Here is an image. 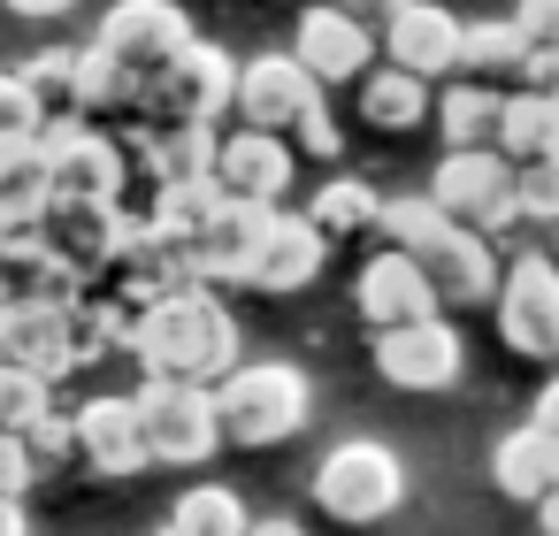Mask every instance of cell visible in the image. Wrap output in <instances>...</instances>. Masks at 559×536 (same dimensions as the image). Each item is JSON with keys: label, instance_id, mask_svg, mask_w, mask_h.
I'll use <instances>...</instances> for the list:
<instances>
[{"label": "cell", "instance_id": "6da1fadb", "mask_svg": "<svg viewBox=\"0 0 559 536\" xmlns=\"http://www.w3.org/2000/svg\"><path fill=\"white\" fill-rule=\"evenodd\" d=\"M131 353H139V368H146V376L207 383V391H215V383L238 368V314H230L215 291L185 284V291L154 299V307L131 322Z\"/></svg>", "mask_w": 559, "mask_h": 536}, {"label": "cell", "instance_id": "7a4b0ae2", "mask_svg": "<svg viewBox=\"0 0 559 536\" xmlns=\"http://www.w3.org/2000/svg\"><path fill=\"white\" fill-rule=\"evenodd\" d=\"M376 230L391 238V253H406V261L429 276L437 307H475V299L498 291V253H490V238L444 223V215L429 207V192H421V200H383Z\"/></svg>", "mask_w": 559, "mask_h": 536}, {"label": "cell", "instance_id": "3957f363", "mask_svg": "<svg viewBox=\"0 0 559 536\" xmlns=\"http://www.w3.org/2000/svg\"><path fill=\"white\" fill-rule=\"evenodd\" d=\"M299 421H307V376L292 360H238L215 383V429H223V444L261 452V444L299 437Z\"/></svg>", "mask_w": 559, "mask_h": 536}, {"label": "cell", "instance_id": "277c9868", "mask_svg": "<svg viewBox=\"0 0 559 536\" xmlns=\"http://www.w3.org/2000/svg\"><path fill=\"white\" fill-rule=\"evenodd\" d=\"M399 498H406V467H399V452L376 444V437H345V444H330L322 467H314V505H322L330 521L368 528V521L399 513Z\"/></svg>", "mask_w": 559, "mask_h": 536}, {"label": "cell", "instance_id": "5b68a950", "mask_svg": "<svg viewBox=\"0 0 559 536\" xmlns=\"http://www.w3.org/2000/svg\"><path fill=\"white\" fill-rule=\"evenodd\" d=\"M429 207H437L444 223L475 230V238H490V230L521 223L513 162H506L498 146H460V154H444V162H437V177H429Z\"/></svg>", "mask_w": 559, "mask_h": 536}, {"label": "cell", "instance_id": "8992f818", "mask_svg": "<svg viewBox=\"0 0 559 536\" xmlns=\"http://www.w3.org/2000/svg\"><path fill=\"white\" fill-rule=\"evenodd\" d=\"M123 78H131V93L146 100L154 85H162V70L192 47V24H185V9L177 0H116L108 9V24H100V39H93Z\"/></svg>", "mask_w": 559, "mask_h": 536}, {"label": "cell", "instance_id": "52a82bcc", "mask_svg": "<svg viewBox=\"0 0 559 536\" xmlns=\"http://www.w3.org/2000/svg\"><path fill=\"white\" fill-rule=\"evenodd\" d=\"M139 437H146V460L162 467H200L223 429H215V391L207 383H169V376H146L139 383Z\"/></svg>", "mask_w": 559, "mask_h": 536}, {"label": "cell", "instance_id": "ba28073f", "mask_svg": "<svg viewBox=\"0 0 559 536\" xmlns=\"http://www.w3.org/2000/svg\"><path fill=\"white\" fill-rule=\"evenodd\" d=\"M490 322H498L506 353L559 368V269H551V253H521L506 269V284L490 291Z\"/></svg>", "mask_w": 559, "mask_h": 536}, {"label": "cell", "instance_id": "9c48e42d", "mask_svg": "<svg viewBox=\"0 0 559 536\" xmlns=\"http://www.w3.org/2000/svg\"><path fill=\"white\" fill-rule=\"evenodd\" d=\"M269 223H276V207L215 192V207H207V215L192 223V238H185L192 276H200V284H246V276H253V261H261Z\"/></svg>", "mask_w": 559, "mask_h": 536}, {"label": "cell", "instance_id": "30bf717a", "mask_svg": "<svg viewBox=\"0 0 559 536\" xmlns=\"http://www.w3.org/2000/svg\"><path fill=\"white\" fill-rule=\"evenodd\" d=\"M230 100H238V62H230L223 47L192 39V47L162 70V85H154L139 108H146V123H215Z\"/></svg>", "mask_w": 559, "mask_h": 536}, {"label": "cell", "instance_id": "8fae6325", "mask_svg": "<svg viewBox=\"0 0 559 536\" xmlns=\"http://www.w3.org/2000/svg\"><path fill=\"white\" fill-rule=\"evenodd\" d=\"M467 368V345L444 314L429 322H399V330H376V376L399 383V391H452Z\"/></svg>", "mask_w": 559, "mask_h": 536}, {"label": "cell", "instance_id": "7c38bea8", "mask_svg": "<svg viewBox=\"0 0 559 536\" xmlns=\"http://www.w3.org/2000/svg\"><path fill=\"white\" fill-rule=\"evenodd\" d=\"M322 93L330 85H353V78H368V62H376V32L368 24H353V16H337V9H314L299 16V32H292V47H284Z\"/></svg>", "mask_w": 559, "mask_h": 536}, {"label": "cell", "instance_id": "4fadbf2b", "mask_svg": "<svg viewBox=\"0 0 559 536\" xmlns=\"http://www.w3.org/2000/svg\"><path fill=\"white\" fill-rule=\"evenodd\" d=\"M322 100V85L292 62V55H253V62H238V116H246V131H292L307 108Z\"/></svg>", "mask_w": 559, "mask_h": 536}, {"label": "cell", "instance_id": "5bb4252c", "mask_svg": "<svg viewBox=\"0 0 559 536\" xmlns=\"http://www.w3.org/2000/svg\"><path fill=\"white\" fill-rule=\"evenodd\" d=\"M383 55H391V70L429 85V78H444L460 62V16L444 9V0H399V9L383 16Z\"/></svg>", "mask_w": 559, "mask_h": 536}, {"label": "cell", "instance_id": "9a60e30c", "mask_svg": "<svg viewBox=\"0 0 559 536\" xmlns=\"http://www.w3.org/2000/svg\"><path fill=\"white\" fill-rule=\"evenodd\" d=\"M78 276H93V269H108V253H116V238H123V215H116V200H70V192H47V207H39V223H32Z\"/></svg>", "mask_w": 559, "mask_h": 536}, {"label": "cell", "instance_id": "2e32d148", "mask_svg": "<svg viewBox=\"0 0 559 536\" xmlns=\"http://www.w3.org/2000/svg\"><path fill=\"white\" fill-rule=\"evenodd\" d=\"M70 421H78V460H85L93 475H139V467H154V460H146V437H139V406H131L123 391L85 398Z\"/></svg>", "mask_w": 559, "mask_h": 536}, {"label": "cell", "instance_id": "e0dca14e", "mask_svg": "<svg viewBox=\"0 0 559 536\" xmlns=\"http://www.w3.org/2000/svg\"><path fill=\"white\" fill-rule=\"evenodd\" d=\"M0 360L32 368L47 383L62 368H78L70 360V307H55V299H9V307H0Z\"/></svg>", "mask_w": 559, "mask_h": 536}, {"label": "cell", "instance_id": "ac0fdd59", "mask_svg": "<svg viewBox=\"0 0 559 536\" xmlns=\"http://www.w3.org/2000/svg\"><path fill=\"white\" fill-rule=\"evenodd\" d=\"M215 192L276 207V200L292 192V146L269 139V131H230V139L215 146Z\"/></svg>", "mask_w": 559, "mask_h": 536}, {"label": "cell", "instance_id": "d6986e66", "mask_svg": "<svg viewBox=\"0 0 559 536\" xmlns=\"http://www.w3.org/2000/svg\"><path fill=\"white\" fill-rule=\"evenodd\" d=\"M353 307H360L376 330H399V322H429V314H437V291H429V276H421L406 253H391V246H383V253L360 269Z\"/></svg>", "mask_w": 559, "mask_h": 536}, {"label": "cell", "instance_id": "ffe728a7", "mask_svg": "<svg viewBox=\"0 0 559 536\" xmlns=\"http://www.w3.org/2000/svg\"><path fill=\"white\" fill-rule=\"evenodd\" d=\"M322 261H330V238L307 223V215H276L269 223V238H261V261H253V291H307L314 276H322Z\"/></svg>", "mask_w": 559, "mask_h": 536}, {"label": "cell", "instance_id": "44dd1931", "mask_svg": "<svg viewBox=\"0 0 559 536\" xmlns=\"http://www.w3.org/2000/svg\"><path fill=\"white\" fill-rule=\"evenodd\" d=\"M78 284L85 276L39 230H0V291H9V299H55V307H70Z\"/></svg>", "mask_w": 559, "mask_h": 536}, {"label": "cell", "instance_id": "7402d4cb", "mask_svg": "<svg viewBox=\"0 0 559 536\" xmlns=\"http://www.w3.org/2000/svg\"><path fill=\"white\" fill-rule=\"evenodd\" d=\"M490 475H498V490H506V498L536 505V498L559 483V437H551V429H536V421L506 429V437H498V452H490Z\"/></svg>", "mask_w": 559, "mask_h": 536}, {"label": "cell", "instance_id": "603a6c76", "mask_svg": "<svg viewBox=\"0 0 559 536\" xmlns=\"http://www.w3.org/2000/svg\"><path fill=\"white\" fill-rule=\"evenodd\" d=\"M506 162H536V154H559V100L551 93H498V139H490Z\"/></svg>", "mask_w": 559, "mask_h": 536}, {"label": "cell", "instance_id": "cb8c5ba5", "mask_svg": "<svg viewBox=\"0 0 559 536\" xmlns=\"http://www.w3.org/2000/svg\"><path fill=\"white\" fill-rule=\"evenodd\" d=\"M55 177H47V154L32 139H0V230H32L39 207H47Z\"/></svg>", "mask_w": 559, "mask_h": 536}, {"label": "cell", "instance_id": "d4e9b609", "mask_svg": "<svg viewBox=\"0 0 559 536\" xmlns=\"http://www.w3.org/2000/svg\"><path fill=\"white\" fill-rule=\"evenodd\" d=\"M521 62H528V39H521V24H513V16L460 24V62H452V70H467V85H490L498 70L513 78Z\"/></svg>", "mask_w": 559, "mask_h": 536}, {"label": "cell", "instance_id": "484cf974", "mask_svg": "<svg viewBox=\"0 0 559 536\" xmlns=\"http://www.w3.org/2000/svg\"><path fill=\"white\" fill-rule=\"evenodd\" d=\"M360 116H368V131H414V123H429V85L406 78V70H368L360 78Z\"/></svg>", "mask_w": 559, "mask_h": 536}, {"label": "cell", "instance_id": "4316f807", "mask_svg": "<svg viewBox=\"0 0 559 536\" xmlns=\"http://www.w3.org/2000/svg\"><path fill=\"white\" fill-rule=\"evenodd\" d=\"M429 116L444 123V154H460V146H490L498 139V93L490 85H444L437 100H429Z\"/></svg>", "mask_w": 559, "mask_h": 536}, {"label": "cell", "instance_id": "83f0119b", "mask_svg": "<svg viewBox=\"0 0 559 536\" xmlns=\"http://www.w3.org/2000/svg\"><path fill=\"white\" fill-rule=\"evenodd\" d=\"M246 528H253V513L223 483H192L177 498V513H169V536H246Z\"/></svg>", "mask_w": 559, "mask_h": 536}, {"label": "cell", "instance_id": "f1b7e54d", "mask_svg": "<svg viewBox=\"0 0 559 536\" xmlns=\"http://www.w3.org/2000/svg\"><path fill=\"white\" fill-rule=\"evenodd\" d=\"M376 215H383V192H368L360 177H337V184H322V192L307 200V223H314L322 238H353V230H376Z\"/></svg>", "mask_w": 559, "mask_h": 536}, {"label": "cell", "instance_id": "f546056e", "mask_svg": "<svg viewBox=\"0 0 559 536\" xmlns=\"http://www.w3.org/2000/svg\"><path fill=\"white\" fill-rule=\"evenodd\" d=\"M70 108H78V116H100V108H139V93H131V78H123L100 47H85V55L70 62Z\"/></svg>", "mask_w": 559, "mask_h": 536}, {"label": "cell", "instance_id": "4dcf8cb0", "mask_svg": "<svg viewBox=\"0 0 559 536\" xmlns=\"http://www.w3.org/2000/svg\"><path fill=\"white\" fill-rule=\"evenodd\" d=\"M47 406H55V383H47V376H32V368H9V360H0V429L24 437Z\"/></svg>", "mask_w": 559, "mask_h": 536}, {"label": "cell", "instance_id": "1f68e13d", "mask_svg": "<svg viewBox=\"0 0 559 536\" xmlns=\"http://www.w3.org/2000/svg\"><path fill=\"white\" fill-rule=\"evenodd\" d=\"M513 200H521V215H536V223H559V154L513 162Z\"/></svg>", "mask_w": 559, "mask_h": 536}, {"label": "cell", "instance_id": "d6a6232c", "mask_svg": "<svg viewBox=\"0 0 559 536\" xmlns=\"http://www.w3.org/2000/svg\"><path fill=\"white\" fill-rule=\"evenodd\" d=\"M16 444H24V460H32V467H62V460L78 452V421H70L62 406H47V414H39Z\"/></svg>", "mask_w": 559, "mask_h": 536}, {"label": "cell", "instance_id": "836d02e7", "mask_svg": "<svg viewBox=\"0 0 559 536\" xmlns=\"http://www.w3.org/2000/svg\"><path fill=\"white\" fill-rule=\"evenodd\" d=\"M70 62H78V55H62V47H47V55H32V62L16 70V78L32 85V100H39L47 116H55V108H70Z\"/></svg>", "mask_w": 559, "mask_h": 536}, {"label": "cell", "instance_id": "e575fe53", "mask_svg": "<svg viewBox=\"0 0 559 536\" xmlns=\"http://www.w3.org/2000/svg\"><path fill=\"white\" fill-rule=\"evenodd\" d=\"M39 116H47V108L32 100V85L0 70V139H32V131H39Z\"/></svg>", "mask_w": 559, "mask_h": 536}, {"label": "cell", "instance_id": "d590c367", "mask_svg": "<svg viewBox=\"0 0 559 536\" xmlns=\"http://www.w3.org/2000/svg\"><path fill=\"white\" fill-rule=\"evenodd\" d=\"M513 24L528 47H559V0H513Z\"/></svg>", "mask_w": 559, "mask_h": 536}, {"label": "cell", "instance_id": "8d00e7d4", "mask_svg": "<svg viewBox=\"0 0 559 536\" xmlns=\"http://www.w3.org/2000/svg\"><path fill=\"white\" fill-rule=\"evenodd\" d=\"M292 131H299V154H314V162H330V154H337V123H330V108H322V100H314Z\"/></svg>", "mask_w": 559, "mask_h": 536}, {"label": "cell", "instance_id": "74e56055", "mask_svg": "<svg viewBox=\"0 0 559 536\" xmlns=\"http://www.w3.org/2000/svg\"><path fill=\"white\" fill-rule=\"evenodd\" d=\"M513 85H521V93H551V100H559V47H528V62L513 70Z\"/></svg>", "mask_w": 559, "mask_h": 536}, {"label": "cell", "instance_id": "f35d334b", "mask_svg": "<svg viewBox=\"0 0 559 536\" xmlns=\"http://www.w3.org/2000/svg\"><path fill=\"white\" fill-rule=\"evenodd\" d=\"M24 483H32V460H24V444L0 429V498H24Z\"/></svg>", "mask_w": 559, "mask_h": 536}, {"label": "cell", "instance_id": "ab89813d", "mask_svg": "<svg viewBox=\"0 0 559 536\" xmlns=\"http://www.w3.org/2000/svg\"><path fill=\"white\" fill-rule=\"evenodd\" d=\"M322 9H337V16H353V24H376V16L399 9V0H322Z\"/></svg>", "mask_w": 559, "mask_h": 536}, {"label": "cell", "instance_id": "60d3db41", "mask_svg": "<svg viewBox=\"0 0 559 536\" xmlns=\"http://www.w3.org/2000/svg\"><path fill=\"white\" fill-rule=\"evenodd\" d=\"M528 421H536V429H551V437H559V376H551V383H544V391H536V414H528Z\"/></svg>", "mask_w": 559, "mask_h": 536}, {"label": "cell", "instance_id": "b9f144b4", "mask_svg": "<svg viewBox=\"0 0 559 536\" xmlns=\"http://www.w3.org/2000/svg\"><path fill=\"white\" fill-rule=\"evenodd\" d=\"M0 536H32V521H24V505H16V498H0Z\"/></svg>", "mask_w": 559, "mask_h": 536}, {"label": "cell", "instance_id": "7bdbcfd3", "mask_svg": "<svg viewBox=\"0 0 559 536\" xmlns=\"http://www.w3.org/2000/svg\"><path fill=\"white\" fill-rule=\"evenodd\" d=\"M16 16H62V9H78V0H9Z\"/></svg>", "mask_w": 559, "mask_h": 536}, {"label": "cell", "instance_id": "ee69618b", "mask_svg": "<svg viewBox=\"0 0 559 536\" xmlns=\"http://www.w3.org/2000/svg\"><path fill=\"white\" fill-rule=\"evenodd\" d=\"M536 513H544V536H559V483H551V490L536 498Z\"/></svg>", "mask_w": 559, "mask_h": 536}, {"label": "cell", "instance_id": "f6af8a7d", "mask_svg": "<svg viewBox=\"0 0 559 536\" xmlns=\"http://www.w3.org/2000/svg\"><path fill=\"white\" fill-rule=\"evenodd\" d=\"M246 536H299V528H292V521H253Z\"/></svg>", "mask_w": 559, "mask_h": 536}, {"label": "cell", "instance_id": "bcb514c9", "mask_svg": "<svg viewBox=\"0 0 559 536\" xmlns=\"http://www.w3.org/2000/svg\"><path fill=\"white\" fill-rule=\"evenodd\" d=\"M551 230H559V223H551ZM551 269H559V238H551Z\"/></svg>", "mask_w": 559, "mask_h": 536}, {"label": "cell", "instance_id": "7dc6e473", "mask_svg": "<svg viewBox=\"0 0 559 536\" xmlns=\"http://www.w3.org/2000/svg\"><path fill=\"white\" fill-rule=\"evenodd\" d=\"M0 307H9V291H0Z\"/></svg>", "mask_w": 559, "mask_h": 536}, {"label": "cell", "instance_id": "c3c4849f", "mask_svg": "<svg viewBox=\"0 0 559 536\" xmlns=\"http://www.w3.org/2000/svg\"><path fill=\"white\" fill-rule=\"evenodd\" d=\"M162 536H169V528H162Z\"/></svg>", "mask_w": 559, "mask_h": 536}]
</instances>
